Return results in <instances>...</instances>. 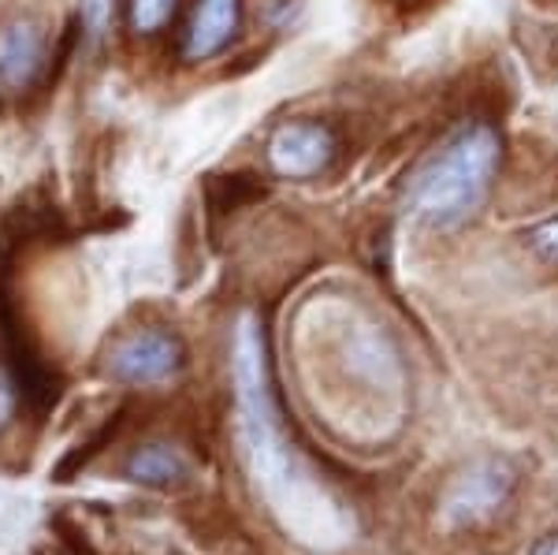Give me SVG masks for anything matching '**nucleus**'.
<instances>
[{"mask_svg": "<svg viewBox=\"0 0 558 555\" xmlns=\"http://www.w3.org/2000/svg\"><path fill=\"white\" fill-rule=\"evenodd\" d=\"M555 57H558V52H555Z\"/></svg>", "mask_w": 558, "mask_h": 555, "instance_id": "nucleus-13", "label": "nucleus"}, {"mask_svg": "<svg viewBox=\"0 0 558 555\" xmlns=\"http://www.w3.org/2000/svg\"><path fill=\"white\" fill-rule=\"evenodd\" d=\"M179 362H183V351H179V343L172 336L138 333L116 351L112 370H116V377H123L131 384H153V381L172 377L179 370Z\"/></svg>", "mask_w": 558, "mask_h": 555, "instance_id": "nucleus-6", "label": "nucleus"}, {"mask_svg": "<svg viewBox=\"0 0 558 555\" xmlns=\"http://www.w3.org/2000/svg\"><path fill=\"white\" fill-rule=\"evenodd\" d=\"M112 23V0H83V26L89 38H101Z\"/></svg>", "mask_w": 558, "mask_h": 555, "instance_id": "nucleus-10", "label": "nucleus"}, {"mask_svg": "<svg viewBox=\"0 0 558 555\" xmlns=\"http://www.w3.org/2000/svg\"><path fill=\"white\" fill-rule=\"evenodd\" d=\"M336 157V138L320 123H283L268 142V165L287 179H310Z\"/></svg>", "mask_w": 558, "mask_h": 555, "instance_id": "nucleus-4", "label": "nucleus"}, {"mask_svg": "<svg viewBox=\"0 0 558 555\" xmlns=\"http://www.w3.org/2000/svg\"><path fill=\"white\" fill-rule=\"evenodd\" d=\"M514 488L518 470L507 459H481L447 485L444 499H439V518L447 530H465V526L492 518L514 496Z\"/></svg>", "mask_w": 558, "mask_h": 555, "instance_id": "nucleus-3", "label": "nucleus"}, {"mask_svg": "<svg viewBox=\"0 0 558 555\" xmlns=\"http://www.w3.org/2000/svg\"><path fill=\"white\" fill-rule=\"evenodd\" d=\"M239 31V0H197L191 31H186V57H216L231 34Z\"/></svg>", "mask_w": 558, "mask_h": 555, "instance_id": "nucleus-7", "label": "nucleus"}, {"mask_svg": "<svg viewBox=\"0 0 558 555\" xmlns=\"http://www.w3.org/2000/svg\"><path fill=\"white\" fill-rule=\"evenodd\" d=\"M179 0H131V23L138 34H157L175 15Z\"/></svg>", "mask_w": 558, "mask_h": 555, "instance_id": "nucleus-8", "label": "nucleus"}, {"mask_svg": "<svg viewBox=\"0 0 558 555\" xmlns=\"http://www.w3.org/2000/svg\"><path fill=\"white\" fill-rule=\"evenodd\" d=\"M529 246H533L547 265H558V220L536 228L533 236H529Z\"/></svg>", "mask_w": 558, "mask_h": 555, "instance_id": "nucleus-11", "label": "nucleus"}, {"mask_svg": "<svg viewBox=\"0 0 558 555\" xmlns=\"http://www.w3.org/2000/svg\"><path fill=\"white\" fill-rule=\"evenodd\" d=\"M495 168H499V134L488 123H470L413 179V213L436 231L462 228L488 198Z\"/></svg>", "mask_w": 558, "mask_h": 555, "instance_id": "nucleus-2", "label": "nucleus"}, {"mask_svg": "<svg viewBox=\"0 0 558 555\" xmlns=\"http://www.w3.org/2000/svg\"><path fill=\"white\" fill-rule=\"evenodd\" d=\"M239 384L242 407H246L250 455H254L257 481L265 488L268 504L294 533V541L310 548H339L354 536V518L328 488L299 462V455L283 444L272 407V391L265 377V343L254 325H242L239 333Z\"/></svg>", "mask_w": 558, "mask_h": 555, "instance_id": "nucleus-1", "label": "nucleus"}, {"mask_svg": "<svg viewBox=\"0 0 558 555\" xmlns=\"http://www.w3.org/2000/svg\"><path fill=\"white\" fill-rule=\"evenodd\" d=\"M529 555H558V536H544Z\"/></svg>", "mask_w": 558, "mask_h": 555, "instance_id": "nucleus-12", "label": "nucleus"}, {"mask_svg": "<svg viewBox=\"0 0 558 555\" xmlns=\"http://www.w3.org/2000/svg\"><path fill=\"white\" fill-rule=\"evenodd\" d=\"M134 470H138L146 481H168L179 473V462L172 451H165V447H149V451H142L138 459H134Z\"/></svg>", "mask_w": 558, "mask_h": 555, "instance_id": "nucleus-9", "label": "nucleus"}, {"mask_svg": "<svg viewBox=\"0 0 558 555\" xmlns=\"http://www.w3.org/2000/svg\"><path fill=\"white\" fill-rule=\"evenodd\" d=\"M45 68V38L38 23L0 26V94H23Z\"/></svg>", "mask_w": 558, "mask_h": 555, "instance_id": "nucleus-5", "label": "nucleus"}]
</instances>
